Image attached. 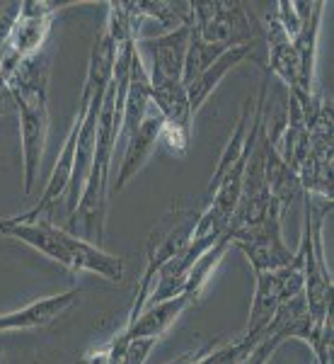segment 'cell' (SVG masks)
I'll use <instances>...</instances> for the list:
<instances>
[{
  "label": "cell",
  "instance_id": "6da1fadb",
  "mask_svg": "<svg viewBox=\"0 0 334 364\" xmlns=\"http://www.w3.org/2000/svg\"><path fill=\"white\" fill-rule=\"evenodd\" d=\"M49 73L51 56L39 51L27 58L8 83L10 100L20 117V144H22V190L32 195L42 168L46 136H49Z\"/></svg>",
  "mask_w": 334,
  "mask_h": 364
},
{
  "label": "cell",
  "instance_id": "7a4b0ae2",
  "mask_svg": "<svg viewBox=\"0 0 334 364\" xmlns=\"http://www.w3.org/2000/svg\"><path fill=\"white\" fill-rule=\"evenodd\" d=\"M0 233L29 245L49 260L70 272H90L109 282H121L124 260L68 228H58L51 221H17L15 216L0 221Z\"/></svg>",
  "mask_w": 334,
  "mask_h": 364
},
{
  "label": "cell",
  "instance_id": "3957f363",
  "mask_svg": "<svg viewBox=\"0 0 334 364\" xmlns=\"http://www.w3.org/2000/svg\"><path fill=\"white\" fill-rule=\"evenodd\" d=\"M73 3H51V0H25L20 15L10 27L5 44L0 49V78L5 83L15 78L22 63L44 51V42L51 32L56 15Z\"/></svg>",
  "mask_w": 334,
  "mask_h": 364
},
{
  "label": "cell",
  "instance_id": "277c9868",
  "mask_svg": "<svg viewBox=\"0 0 334 364\" xmlns=\"http://www.w3.org/2000/svg\"><path fill=\"white\" fill-rule=\"evenodd\" d=\"M255 277H257V287H255V296H252L247 328H245L243 338L265 340L274 333L269 326H272L277 311L286 301L303 294L306 274H303L301 252L296 250V257H293L291 265L272 269V272H255Z\"/></svg>",
  "mask_w": 334,
  "mask_h": 364
},
{
  "label": "cell",
  "instance_id": "5b68a950",
  "mask_svg": "<svg viewBox=\"0 0 334 364\" xmlns=\"http://www.w3.org/2000/svg\"><path fill=\"white\" fill-rule=\"evenodd\" d=\"M191 27L211 46L233 49V46L255 44L250 15L240 0H213V3H191Z\"/></svg>",
  "mask_w": 334,
  "mask_h": 364
},
{
  "label": "cell",
  "instance_id": "8992f818",
  "mask_svg": "<svg viewBox=\"0 0 334 364\" xmlns=\"http://www.w3.org/2000/svg\"><path fill=\"white\" fill-rule=\"evenodd\" d=\"M191 22L172 32L155 34V37H138L136 49L148 68L150 85L160 83H182L184 75L187 49H189Z\"/></svg>",
  "mask_w": 334,
  "mask_h": 364
},
{
  "label": "cell",
  "instance_id": "52a82bcc",
  "mask_svg": "<svg viewBox=\"0 0 334 364\" xmlns=\"http://www.w3.org/2000/svg\"><path fill=\"white\" fill-rule=\"evenodd\" d=\"M281 219L284 216H272L255 228H245L238 233L228 231L230 243L247 257L255 272H272V269L286 267L296 257V252L286 245L284 233H281Z\"/></svg>",
  "mask_w": 334,
  "mask_h": 364
},
{
  "label": "cell",
  "instance_id": "ba28073f",
  "mask_svg": "<svg viewBox=\"0 0 334 364\" xmlns=\"http://www.w3.org/2000/svg\"><path fill=\"white\" fill-rule=\"evenodd\" d=\"M191 304H196V301L187 294H179V296L167 299V301H160V304H150V306H145L133 321L124 323L121 333H116L114 345L124 350L131 340H138V338L157 340L160 336H165L169 331V326H172V323L191 306Z\"/></svg>",
  "mask_w": 334,
  "mask_h": 364
},
{
  "label": "cell",
  "instance_id": "9c48e42d",
  "mask_svg": "<svg viewBox=\"0 0 334 364\" xmlns=\"http://www.w3.org/2000/svg\"><path fill=\"white\" fill-rule=\"evenodd\" d=\"M80 296V289H68L61 294H51L37 301L27 304V306L10 311V314H0V333H15V331H37V328L51 326L58 316L75 306Z\"/></svg>",
  "mask_w": 334,
  "mask_h": 364
},
{
  "label": "cell",
  "instance_id": "30bf717a",
  "mask_svg": "<svg viewBox=\"0 0 334 364\" xmlns=\"http://www.w3.org/2000/svg\"><path fill=\"white\" fill-rule=\"evenodd\" d=\"M162 127H165V122H162V117L157 114V109L153 107V102H150V109H148V114H145V119L140 122V127L124 144V156H121V166H119V173H116V187H114L116 192L124 190L133 175L148 163L155 146L160 144Z\"/></svg>",
  "mask_w": 334,
  "mask_h": 364
},
{
  "label": "cell",
  "instance_id": "8fae6325",
  "mask_svg": "<svg viewBox=\"0 0 334 364\" xmlns=\"http://www.w3.org/2000/svg\"><path fill=\"white\" fill-rule=\"evenodd\" d=\"M325 3H308L306 17H303L301 32L291 39L293 51L298 58V78H301V105L308 107L313 100V78H315V58H318V44H320V25Z\"/></svg>",
  "mask_w": 334,
  "mask_h": 364
},
{
  "label": "cell",
  "instance_id": "7c38bea8",
  "mask_svg": "<svg viewBox=\"0 0 334 364\" xmlns=\"http://www.w3.org/2000/svg\"><path fill=\"white\" fill-rule=\"evenodd\" d=\"M265 37L269 49V75L277 78L289 87V95L301 102V78H298V58L293 51L291 37L284 32L279 20L269 15L265 20Z\"/></svg>",
  "mask_w": 334,
  "mask_h": 364
},
{
  "label": "cell",
  "instance_id": "4fadbf2b",
  "mask_svg": "<svg viewBox=\"0 0 334 364\" xmlns=\"http://www.w3.org/2000/svg\"><path fill=\"white\" fill-rule=\"evenodd\" d=\"M255 44H245V46H233V49H228L226 54H223L221 58H216L211 66L204 70L199 78L191 80L187 87V97H189V107L191 112H199V109L204 107V102L213 95L216 87H218L223 83V78H226L228 73H230L233 68H238L243 61H247V58H252L255 54Z\"/></svg>",
  "mask_w": 334,
  "mask_h": 364
},
{
  "label": "cell",
  "instance_id": "5bb4252c",
  "mask_svg": "<svg viewBox=\"0 0 334 364\" xmlns=\"http://www.w3.org/2000/svg\"><path fill=\"white\" fill-rule=\"evenodd\" d=\"M150 102L162 117L165 127L179 129L184 134H191V122L194 112L189 107V97H187L184 83H160L150 85Z\"/></svg>",
  "mask_w": 334,
  "mask_h": 364
},
{
  "label": "cell",
  "instance_id": "9a60e30c",
  "mask_svg": "<svg viewBox=\"0 0 334 364\" xmlns=\"http://www.w3.org/2000/svg\"><path fill=\"white\" fill-rule=\"evenodd\" d=\"M20 8H22V3H0V49H3L5 37H8L13 22L17 20V15H20Z\"/></svg>",
  "mask_w": 334,
  "mask_h": 364
},
{
  "label": "cell",
  "instance_id": "2e32d148",
  "mask_svg": "<svg viewBox=\"0 0 334 364\" xmlns=\"http://www.w3.org/2000/svg\"><path fill=\"white\" fill-rule=\"evenodd\" d=\"M0 357H3V348H0Z\"/></svg>",
  "mask_w": 334,
  "mask_h": 364
},
{
  "label": "cell",
  "instance_id": "e0dca14e",
  "mask_svg": "<svg viewBox=\"0 0 334 364\" xmlns=\"http://www.w3.org/2000/svg\"><path fill=\"white\" fill-rule=\"evenodd\" d=\"M116 362H119V360H116ZM116 362H114V364H116Z\"/></svg>",
  "mask_w": 334,
  "mask_h": 364
}]
</instances>
